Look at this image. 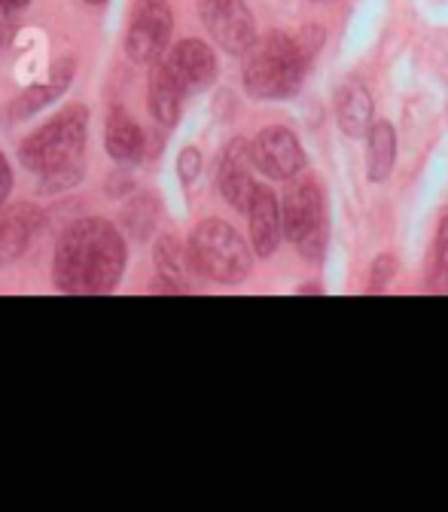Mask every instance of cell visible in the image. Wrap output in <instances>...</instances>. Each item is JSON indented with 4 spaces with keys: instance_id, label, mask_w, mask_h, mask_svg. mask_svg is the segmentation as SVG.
<instances>
[{
    "instance_id": "1",
    "label": "cell",
    "mask_w": 448,
    "mask_h": 512,
    "mask_svg": "<svg viewBox=\"0 0 448 512\" xmlns=\"http://www.w3.org/2000/svg\"><path fill=\"white\" fill-rule=\"evenodd\" d=\"M128 266L122 232L104 217H80L61 232L52 256V284L58 293H113Z\"/></svg>"
},
{
    "instance_id": "2",
    "label": "cell",
    "mask_w": 448,
    "mask_h": 512,
    "mask_svg": "<svg viewBox=\"0 0 448 512\" xmlns=\"http://www.w3.org/2000/svg\"><path fill=\"white\" fill-rule=\"evenodd\" d=\"M86 135L89 110L83 104H71L22 141L19 159L28 171L40 177V192L74 189L83 180Z\"/></svg>"
},
{
    "instance_id": "3",
    "label": "cell",
    "mask_w": 448,
    "mask_h": 512,
    "mask_svg": "<svg viewBox=\"0 0 448 512\" xmlns=\"http://www.w3.org/2000/svg\"><path fill=\"white\" fill-rule=\"evenodd\" d=\"M311 55L314 52L302 43V37L296 40L281 31L256 37V43L244 52V68H241L244 89L263 101L290 98L305 80Z\"/></svg>"
},
{
    "instance_id": "4",
    "label": "cell",
    "mask_w": 448,
    "mask_h": 512,
    "mask_svg": "<svg viewBox=\"0 0 448 512\" xmlns=\"http://www.w3.org/2000/svg\"><path fill=\"white\" fill-rule=\"evenodd\" d=\"M192 272L214 284H238L250 272V247L247 241L223 220H205L192 229L189 241Z\"/></svg>"
},
{
    "instance_id": "5",
    "label": "cell",
    "mask_w": 448,
    "mask_h": 512,
    "mask_svg": "<svg viewBox=\"0 0 448 512\" xmlns=\"http://www.w3.org/2000/svg\"><path fill=\"white\" fill-rule=\"evenodd\" d=\"M174 31L168 0H135L125 25V55L135 64H153L165 55Z\"/></svg>"
},
{
    "instance_id": "6",
    "label": "cell",
    "mask_w": 448,
    "mask_h": 512,
    "mask_svg": "<svg viewBox=\"0 0 448 512\" xmlns=\"http://www.w3.org/2000/svg\"><path fill=\"white\" fill-rule=\"evenodd\" d=\"M199 16L211 40L229 55H244L256 43V22L244 0H199Z\"/></svg>"
},
{
    "instance_id": "7",
    "label": "cell",
    "mask_w": 448,
    "mask_h": 512,
    "mask_svg": "<svg viewBox=\"0 0 448 512\" xmlns=\"http://www.w3.org/2000/svg\"><path fill=\"white\" fill-rule=\"evenodd\" d=\"M250 153H253L256 171H263L272 180L293 177L305 162V153H302L296 135L290 132V128H281V125L263 128V132L253 138Z\"/></svg>"
},
{
    "instance_id": "8",
    "label": "cell",
    "mask_w": 448,
    "mask_h": 512,
    "mask_svg": "<svg viewBox=\"0 0 448 512\" xmlns=\"http://www.w3.org/2000/svg\"><path fill=\"white\" fill-rule=\"evenodd\" d=\"M253 153L250 144L244 138H235L217 165V186H220V196L235 208V211H247L253 192H256V180H253Z\"/></svg>"
},
{
    "instance_id": "9",
    "label": "cell",
    "mask_w": 448,
    "mask_h": 512,
    "mask_svg": "<svg viewBox=\"0 0 448 512\" xmlns=\"http://www.w3.org/2000/svg\"><path fill=\"white\" fill-rule=\"evenodd\" d=\"M43 229V211L31 202L0 208V266H10L31 250Z\"/></svg>"
},
{
    "instance_id": "10",
    "label": "cell",
    "mask_w": 448,
    "mask_h": 512,
    "mask_svg": "<svg viewBox=\"0 0 448 512\" xmlns=\"http://www.w3.org/2000/svg\"><path fill=\"white\" fill-rule=\"evenodd\" d=\"M168 68L174 71V77L180 80V86L189 92H202L217 80V55L205 40L186 37L180 43L171 46V52L165 55Z\"/></svg>"
},
{
    "instance_id": "11",
    "label": "cell",
    "mask_w": 448,
    "mask_h": 512,
    "mask_svg": "<svg viewBox=\"0 0 448 512\" xmlns=\"http://www.w3.org/2000/svg\"><path fill=\"white\" fill-rule=\"evenodd\" d=\"M244 214H247L253 250L260 256H272L281 244V235H284V208L278 205L275 192L269 186H256Z\"/></svg>"
},
{
    "instance_id": "12",
    "label": "cell",
    "mask_w": 448,
    "mask_h": 512,
    "mask_svg": "<svg viewBox=\"0 0 448 512\" xmlns=\"http://www.w3.org/2000/svg\"><path fill=\"white\" fill-rule=\"evenodd\" d=\"M320 226H324V192L314 180H302L284 199V235L299 244Z\"/></svg>"
},
{
    "instance_id": "13",
    "label": "cell",
    "mask_w": 448,
    "mask_h": 512,
    "mask_svg": "<svg viewBox=\"0 0 448 512\" xmlns=\"http://www.w3.org/2000/svg\"><path fill=\"white\" fill-rule=\"evenodd\" d=\"M183 98H186V89L180 86V80L174 77V71L168 68V61L162 55L159 61L150 64V80H147V107L153 119L171 128L180 119Z\"/></svg>"
},
{
    "instance_id": "14",
    "label": "cell",
    "mask_w": 448,
    "mask_h": 512,
    "mask_svg": "<svg viewBox=\"0 0 448 512\" xmlns=\"http://www.w3.org/2000/svg\"><path fill=\"white\" fill-rule=\"evenodd\" d=\"M74 74H77L74 58H58V61L52 64V74H49L46 83L28 86V89L10 104V116H13V119H28V116H34V113H40L43 107H49L52 101H58L64 92L71 89Z\"/></svg>"
},
{
    "instance_id": "15",
    "label": "cell",
    "mask_w": 448,
    "mask_h": 512,
    "mask_svg": "<svg viewBox=\"0 0 448 512\" xmlns=\"http://www.w3.org/2000/svg\"><path fill=\"white\" fill-rule=\"evenodd\" d=\"M104 150L113 162H138L147 150L144 128L125 107H113L104 122Z\"/></svg>"
},
{
    "instance_id": "16",
    "label": "cell",
    "mask_w": 448,
    "mask_h": 512,
    "mask_svg": "<svg viewBox=\"0 0 448 512\" xmlns=\"http://www.w3.org/2000/svg\"><path fill=\"white\" fill-rule=\"evenodd\" d=\"M336 116L348 138H363L372 128V98L360 83H345L336 95Z\"/></svg>"
},
{
    "instance_id": "17",
    "label": "cell",
    "mask_w": 448,
    "mask_h": 512,
    "mask_svg": "<svg viewBox=\"0 0 448 512\" xmlns=\"http://www.w3.org/2000/svg\"><path fill=\"white\" fill-rule=\"evenodd\" d=\"M369 180L381 183L391 174L394 159H397V135L391 122H375L369 128Z\"/></svg>"
},
{
    "instance_id": "18",
    "label": "cell",
    "mask_w": 448,
    "mask_h": 512,
    "mask_svg": "<svg viewBox=\"0 0 448 512\" xmlns=\"http://www.w3.org/2000/svg\"><path fill=\"white\" fill-rule=\"evenodd\" d=\"M122 229L138 238V241H147L159 223V199L153 196V192H138V196L132 202H125L122 205Z\"/></svg>"
},
{
    "instance_id": "19",
    "label": "cell",
    "mask_w": 448,
    "mask_h": 512,
    "mask_svg": "<svg viewBox=\"0 0 448 512\" xmlns=\"http://www.w3.org/2000/svg\"><path fill=\"white\" fill-rule=\"evenodd\" d=\"M153 260H156V272L162 281H171V284H183L186 281V272L192 269L189 263V247L180 244L174 235H159L156 247H153Z\"/></svg>"
},
{
    "instance_id": "20",
    "label": "cell",
    "mask_w": 448,
    "mask_h": 512,
    "mask_svg": "<svg viewBox=\"0 0 448 512\" xmlns=\"http://www.w3.org/2000/svg\"><path fill=\"white\" fill-rule=\"evenodd\" d=\"M430 284L448 290V217L439 223L436 247H433V266H430Z\"/></svg>"
},
{
    "instance_id": "21",
    "label": "cell",
    "mask_w": 448,
    "mask_h": 512,
    "mask_svg": "<svg viewBox=\"0 0 448 512\" xmlns=\"http://www.w3.org/2000/svg\"><path fill=\"white\" fill-rule=\"evenodd\" d=\"M199 171H202V153L199 150H183L180 153V162H177V174H180V180L183 183H192L199 177Z\"/></svg>"
},
{
    "instance_id": "22",
    "label": "cell",
    "mask_w": 448,
    "mask_h": 512,
    "mask_svg": "<svg viewBox=\"0 0 448 512\" xmlns=\"http://www.w3.org/2000/svg\"><path fill=\"white\" fill-rule=\"evenodd\" d=\"M10 192H13V168H10V162H7V156L0 153V208L7 205V199H10Z\"/></svg>"
},
{
    "instance_id": "23",
    "label": "cell",
    "mask_w": 448,
    "mask_h": 512,
    "mask_svg": "<svg viewBox=\"0 0 448 512\" xmlns=\"http://www.w3.org/2000/svg\"><path fill=\"white\" fill-rule=\"evenodd\" d=\"M31 0H0V19H16L22 10H28Z\"/></svg>"
},
{
    "instance_id": "24",
    "label": "cell",
    "mask_w": 448,
    "mask_h": 512,
    "mask_svg": "<svg viewBox=\"0 0 448 512\" xmlns=\"http://www.w3.org/2000/svg\"><path fill=\"white\" fill-rule=\"evenodd\" d=\"M391 272H394V260H391V256H378V263H375V269H372V281H375V284L388 281Z\"/></svg>"
},
{
    "instance_id": "25",
    "label": "cell",
    "mask_w": 448,
    "mask_h": 512,
    "mask_svg": "<svg viewBox=\"0 0 448 512\" xmlns=\"http://www.w3.org/2000/svg\"><path fill=\"white\" fill-rule=\"evenodd\" d=\"M13 34H16V19H0V49L10 43Z\"/></svg>"
},
{
    "instance_id": "26",
    "label": "cell",
    "mask_w": 448,
    "mask_h": 512,
    "mask_svg": "<svg viewBox=\"0 0 448 512\" xmlns=\"http://www.w3.org/2000/svg\"><path fill=\"white\" fill-rule=\"evenodd\" d=\"M83 4H92V7H101V4H107V0H83Z\"/></svg>"
}]
</instances>
